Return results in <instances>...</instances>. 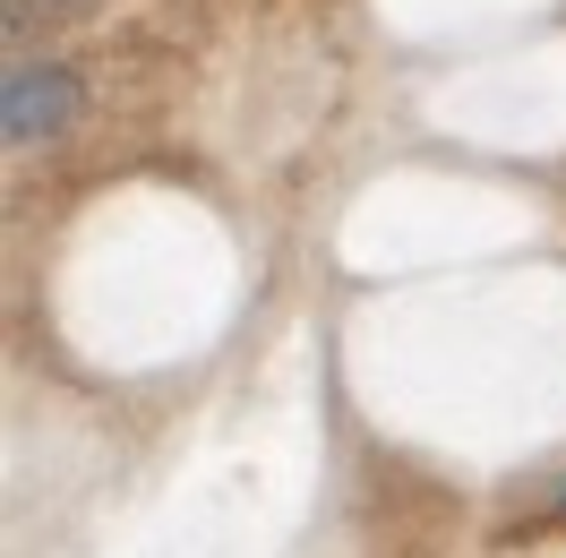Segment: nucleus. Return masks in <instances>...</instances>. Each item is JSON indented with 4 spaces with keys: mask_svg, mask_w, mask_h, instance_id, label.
<instances>
[{
    "mask_svg": "<svg viewBox=\"0 0 566 558\" xmlns=\"http://www.w3.org/2000/svg\"><path fill=\"white\" fill-rule=\"evenodd\" d=\"M77 104H86V95H77L70 70H18L9 78V104H0V130H9L18 146L61 138V130L77 121Z\"/></svg>",
    "mask_w": 566,
    "mask_h": 558,
    "instance_id": "nucleus-1",
    "label": "nucleus"
},
{
    "mask_svg": "<svg viewBox=\"0 0 566 558\" xmlns=\"http://www.w3.org/2000/svg\"><path fill=\"white\" fill-rule=\"evenodd\" d=\"M70 9H95V0H18V27L27 18H70Z\"/></svg>",
    "mask_w": 566,
    "mask_h": 558,
    "instance_id": "nucleus-2",
    "label": "nucleus"
}]
</instances>
